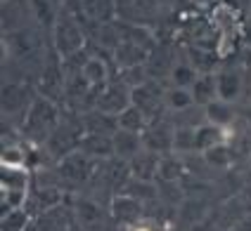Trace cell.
Returning a JSON list of instances; mask_svg holds the SVG:
<instances>
[{
	"label": "cell",
	"instance_id": "4",
	"mask_svg": "<svg viewBox=\"0 0 251 231\" xmlns=\"http://www.w3.org/2000/svg\"><path fill=\"white\" fill-rule=\"evenodd\" d=\"M206 106V121L218 125V127H232V121H235V113H232V104H227L223 99H211Z\"/></svg>",
	"mask_w": 251,
	"mask_h": 231
},
{
	"label": "cell",
	"instance_id": "18",
	"mask_svg": "<svg viewBox=\"0 0 251 231\" xmlns=\"http://www.w3.org/2000/svg\"><path fill=\"white\" fill-rule=\"evenodd\" d=\"M2 2H7V0H2Z\"/></svg>",
	"mask_w": 251,
	"mask_h": 231
},
{
	"label": "cell",
	"instance_id": "7",
	"mask_svg": "<svg viewBox=\"0 0 251 231\" xmlns=\"http://www.w3.org/2000/svg\"><path fill=\"white\" fill-rule=\"evenodd\" d=\"M119 127L130 130V132H140L145 127V113L138 104H128L119 111Z\"/></svg>",
	"mask_w": 251,
	"mask_h": 231
},
{
	"label": "cell",
	"instance_id": "15",
	"mask_svg": "<svg viewBox=\"0 0 251 231\" xmlns=\"http://www.w3.org/2000/svg\"><path fill=\"white\" fill-rule=\"evenodd\" d=\"M26 224H28V215L24 212V208H19V210H5L2 231H24Z\"/></svg>",
	"mask_w": 251,
	"mask_h": 231
},
{
	"label": "cell",
	"instance_id": "1",
	"mask_svg": "<svg viewBox=\"0 0 251 231\" xmlns=\"http://www.w3.org/2000/svg\"><path fill=\"white\" fill-rule=\"evenodd\" d=\"M0 187H2V205H5V210L24 208L28 198V187H31L26 168L24 170H2Z\"/></svg>",
	"mask_w": 251,
	"mask_h": 231
},
{
	"label": "cell",
	"instance_id": "5",
	"mask_svg": "<svg viewBox=\"0 0 251 231\" xmlns=\"http://www.w3.org/2000/svg\"><path fill=\"white\" fill-rule=\"evenodd\" d=\"M112 144H114V151H116L119 156H124V158H135L140 151H142L140 149L138 132H130V130H124V127L116 130Z\"/></svg>",
	"mask_w": 251,
	"mask_h": 231
},
{
	"label": "cell",
	"instance_id": "6",
	"mask_svg": "<svg viewBox=\"0 0 251 231\" xmlns=\"http://www.w3.org/2000/svg\"><path fill=\"white\" fill-rule=\"evenodd\" d=\"M2 170H24L26 168V149L22 144H7L0 153Z\"/></svg>",
	"mask_w": 251,
	"mask_h": 231
},
{
	"label": "cell",
	"instance_id": "8",
	"mask_svg": "<svg viewBox=\"0 0 251 231\" xmlns=\"http://www.w3.org/2000/svg\"><path fill=\"white\" fill-rule=\"evenodd\" d=\"M164 97H166V106L173 111H187L197 102L195 92H192L190 87H173V85H171V90H168Z\"/></svg>",
	"mask_w": 251,
	"mask_h": 231
},
{
	"label": "cell",
	"instance_id": "2",
	"mask_svg": "<svg viewBox=\"0 0 251 231\" xmlns=\"http://www.w3.org/2000/svg\"><path fill=\"white\" fill-rule=\"evenodd\" d=\"M244 90V76L239 68H223L216 73V97L227 104H235Z\"/></svg>",
	"mask_w": 251,
	"mask_h": 231
},
{
	"label": "cell",
	"instance_id": "16",
	"mask_svg": "<svg viewBox=\"0 0 251 231\" xmlns=\"http://www.w3.org/2000/svg\"><path fill=\"white\" fill-rule=\"evenodd\" d=\"M244 36H247V38H244V41H247V45H251V26L247 28V33H244Z\"/></svg>",
	"mask_w": 251,
	"mask_h": 231
},
{
	"label": "cell",
	"instance_id": "14",
	"mask_svg": "<svg viewBox=\"0 0 251 231\" xmlns=\"http://www.w3.org/2000/svg\"><path fill=\"white\" fill-rule=\"evenodd\" d=\"M114 215L119 219H135L140 215V203L130 196H119L114 201Z\"/></svg>",
	"mask_w": 251,
	"mask_h": 231
},
{
	"label": "cell",
	"instance_id": "17",
	"mask_svg": "<svg viewBox=\"0 0 251 231\" xmlns=\"http://www.w3.org/2000/svg\"><path fill=\"white\" fill-rule=\"evenodd\" d=\"M133 231H154V229H150V227H138V229H133Z\"/></svg>",
	"mask_w": 251,
	"mask_h": 231
},
{
	"label": "cell",
	"instance_id": "9",
	"mask_svg": "<svg viewBox=\"0 0 251 231\" xmlns=\"http://www.w3.org/2000/svg\"><path fill=\"white\" fill-rule=\"evenodd\" d=\"M197 68L192 66V64H185V62H180V64H176V66L171 68V85L173 87H190L192 90V85L197 83Z\"/></svg>",
	"mask_w": 251,
	"mask_h": 231
},
{
	"label": "cell",
	"instance_id": "3",
	"mask_svg": "<svg viewBox=\"0 0 251 231\" xmlns=\"http://www.w3.org/2000/svg\"><path fill=\"white\" fill-rule=\"evenodd\" d=\"M232 127H218V125H213V123H204V125H199L195 127V151H204L211 149V147H216V144H230V139H232Z\"/></svg>",
	"mask_w": 251,
	"mask_h": 231
},
{
	"label": "cell",
	"instance_id": "11",
	"mask_svg": "<svg viewBox=\"0 0 251 231\" xmlns=\"http://www.w3.org/2000/svg\"><path fill=\"white\" fill-rule=\"evenodd\" d=\"M192 92H195L197 102L209 104L211 99H216V76H199L192 85Z\"/></svg>",
	"mask_w": 251,
	"mask_h": 231
},
{
	"label": "cell",
	"instance_id": "12",
	"mask_svg": "<svg viewBox=\"0 0 251 231\" xmlns=\"http://www.w3.org/2000/svg\"><path fill=\"white\" fill-rule=\"evenodd\" d=\"M204 158L213 168H230V163H232L230 144H216V147H211V149L204 151Z\"/></svg>",
	"mask_w": 251,
	"mask_h": 231
},
{
	"label": "cell",
	"instance_id": "13",
	"mask_svg": "<svg viewBox=\"0 0 251 231\" xmlns=\"http://www.w3.org/2000/svg\"><path fill=\"white\" fill-rule=\"evenodd\" d=\"M159 168H161V165L156 163L152 156L142 153V151L133 158V172H135L140 179H152V177L156 175V170H159Z\"/></svg>",
	"mask_w": 251,
	"mask_h": 231
},
{
	"label": "cell",
	"instance_id": "10",
	"mask_svg": "<svg viewBox=\"0 0 251 231\" xmlns=\"http://www.w3.org/2000/svg\"><path fill=\"white\" fill-rule=\"evenodd\" d=\"M81 76L90 85H102V83L107 81V64L102 59H98V57H90L83 64V68H81Z\"/></svg>",
	"mask_w": 251,
	"mask_h": 231
}]
</instances>
